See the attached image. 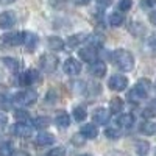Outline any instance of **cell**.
<instances>
[{"instance_id": "ba28073f", "label": "cell", "mask_w": 156, "mask_h": 156, "mask_svg": "<svg viewBox=\"0 0 156 156\" xmlns=\"http://www.w3.org/2000/svg\"><path fill=\"white\" fill-rule=\"evenodd\" d=\"M64 72L67 75H78L81 72V62L76 61L75 58H69L67 61H64Z\"/></svg>"}, {"instance_id": "9a60e30c", "label": "cell", "mask_w": 156, "mask_h": 156, "mask_svg": "<svg viewBox=\"0 0 156 156\" xmlns=\"http://www.w3.org/2000/svg\"><path fill=\"white\" fill-rule=\"evenodd\" d=\"M55 142V136L50 134V133H39L36 136V144L41 145V147H45V145H51Z\"/></svg>"}, {"instance_id": "5b68a950", "label": "cell", "mask_w": 156, "mask_h": 156, "mask_svg": "<svg viewBox=\"0 0 156 156\" xmlns=\"http://www.w3.org/2000/svg\"><path fill=\"white\" fill-rule=\"evenodd\" d=\"M11 131L17 137H30L33 134V126L28 125L27 122H17L14 126H12Z\"/></svg>"}, {"instance_id": "4fadbf2b", "label": "cell", "mask_w": 156, "mask_h": 156, "mask_svg": "<svg viewBox=\"0 0 156 156\" xmlns=\"http://www.w3.org/2000/svg\"><path fill=\"white\" fill-rule=\"evenodd\" d=\"M94 122L97 125H105L108 120H109V111L105 109V108H97L94 111Z\"/></svg>"}, {"instance_id": "7402d4cb", "label": "cell", "mask_w": 156, "mask_h": 156, "mask_svg": "<svg viewBox=\"0 0 156 156\" xmlns=\"http://www.w3.org/2000/svg\"><path fill=\"white\" fill-rule=\"evenodd\" d=\"M145 48L151 56H156V33H153L145 42Z\"/></svg>"}, {"instance_id": "4dcf8cb0", "label": "cell", "mask_w": 156, "mask_h": 156, "mask_svg": "<svg viewBox=\"0 0 156 156\" xmlns=\"http://www.w3.org/2000/svg\"><path fill=\"white\" fill-rule=\"evenodd\" d=\"M14 117L17 119V122H28V112L27 111H23V109H17L14 111Z\"/></svg>"}, {"instance_id": "4316f807", "label": "cell", "mask_w": 156, "mask_h": 156, "mask_svg": "<svg viewBox=\"0 0 156 156\" xmlns=\"http://www.w3.org/2000/svg\"><path fill=\"white\" fill-rule=\"evenodd\" d=\"M83 41H86V37H84V34H73V36H70L69 39H67V44H69V47H76V45H80Z\"/></svg>"}, {"instance_id": "484cf974", "label": "cell", "mask_w": 156, "mask_h": 156, "mask_svg": "<svg viewBox=\"0 0 156 156\" xmlns=\"http://www.w3.org/2000/svg\"><path fill=\"white\" fill-rule=\"evenodd\" d=\"M125 17L122 12H112V14L109 16V23L112 25V27H120V25L123 23Z\"/></svg>"}, {"instance_id": "60d3db41", "label": "cell", "mask_w": 156, "mask_h": 156, "mask_svg": "<svg viewBox=\"0 0 156 156\" xmlns=\"http://www.w3.org/2000/svg\"><path fill=\"white\" fill-rule=\"evenodd\" d=\"M14 156H28V153H25V151H16Z\"/></svg>"}, {"instance_id": "52a82bcc", "label": "cell", "mask_w": 156, "mask_h": 156, "mask_svg": "<svg viewBox=\"0 0 156 156\" xmlns=\"http://www.w3.org/2000/svg\"><path fill=\"white\" fill-rule=\"evenodd\" d=\"M23 37H25V33L16 31V33H6V34H3L2 41L6 45H20V44H23Z\"/></svg>"}, {"instance_id": "2e32d148", "label": "cell", "mask_w": 156, "mask_h": 156, "mask_svg": "<svg viewBox=\"0 0 156 156\" xmlns=\"http://www.w3.org/2000/svg\"><path fill=\"white\" fill-rule=\"evenodd\" d=\"M55 122H56V125L61 126V128H67V126L70 125V117H69V114H67L66 111H58Z\"/></svg>"}, {"instance_id": "74e56055", "label": "cell", "mask_w": 156, "mask_h": 156, "mask_svg": "<svg viewBox=\"0 0 156 156\" xmlns=\"http://www.w3.org/2000/svg\"><path fill=\"white\" fill-rule=\"evenodd\" d=\"M148 19H150V22H151L153 25H156V9H153V11L150 12V16H148Z\"/></svg>"}, {"instance_id": "9c48e42d", "label": "cell", "mask_w": 156, "mask_h": 156, "mask_svg": "<svg viewBox=\"0 0 156 156\" xmlns=\"http://www.w3.org/2000/svg\"><path fill=\"white\" fill-rule=\"evenodd\" d=\"M14 23H16V16L12 14L11 11H5L0 14V28H11V27H14Z\"/></svg>"}, {"instance_id": "d6a6232c", "label": "cell", "mask_w": 156, "mask_h": 156, "mask_svg": "<svg viewBox=\"0 0 156 156\" xmlns=\"http://www.w3.org/2000/svg\"><path fill=\"white\" fill-rule=\"evenodd\" d=\"M133 6V0H119V9L120 11H128Z\"/></svg>"}, {"instance_id": "e575fe53", "label": "cell", "mask_w": 156, "mask_h": 156, "mask_svg": "<svg viewBox=\"0 0 156 156\" xmlns=\"http://www.w3.org/2000/svg\"><path fill=\"white\" fill-rule=\"evenodd\" d=\"M142 115H144L145 119H151V117H154V115H156V112H154L151 108H147V109L142 111Z\"/></svg>"}, {"instance_id": "ac0fdd59", "label": "cell", "mask_w": 156, "mask_h": 156, "mask_svg": "<svg viewBox=\"0 0 156 156\" xmlns=\"http://www.w3.org/2000/svg\"><path fill=\"white\" fill-rule=\"evenodd\" d=\"M117 123H119L122 128H131L133 126V123H134V117H133V114H122L120 117H119V120H117Z\"/></svg>"}, {"instance_id": "ffe728a7", "label": "cell", "mask_w": 156, "mask_h": 156, "mask_svg": "<svg viewBox=\"0 0 156 156\" xmlns=\"http://www.w3.org/2000/svg\"><path fill=\"white\" fill-rule=\"evenodd\" d=\"M12 153H14V147H12L11 142L8 140L0 142V156H12Z\"/></svg>"}, {"instance_id": "cb8c5ba5", "label": "cell", "mask_w": 156, "mask_h": 156, "mask_svg": "<svg viewBox=\"0 0 156 156\" xmlns=\"http://www.w3.org/2000/svg\"><path fill=\"white\" fill-rule=\"evenodd\" d=\"M86 117H87V112H86L84 106H75L73 108V119L76 122H83Z\"/></svg>"}, {"instance_id": "7c38bea8", "label": "cell", "mask_w": 156, "mask_h": 156, "mask_svg": "<svg viewBox=\"0 0 156 156\" xmlns=\"http://www.w3.org/2000/svg\"><path fill=\"white\" fill-rule=\"evenodd\" d=\"M90 73H92L94 76L97 78H101V76H105L106 73V64L103 62V61H92L90 62Z\"/></svg>"}, {"instance_id": "5bb4252c", "label": "cell", "mask_w": 156, "mask_h": 156, "mask_svg": "<svg viewBox=\"0 0 156 156\" xmlns=\"http://www.w3.org/2000/svg\"><path fill=\"white\" fill-rule=\"evenodd\" d=\"M81 136L86 139H95L98 136V129L95 125L89 123V125H83L81 126Z\"/></svg>"}, {"instance_id": "277c9868", "label": "cell", "mask_w": 156, "mask_h": 156, "mask_svg": "<svg viewBox=\"0 0 156 156\" xmlns=\"http://www.w3.org/2000/svg\"><path fill=\"white\" fill-rule=\"evenodd\" d=\"M14 98H16L17 103H20V105L30 106V105H33V103H36L37 92H36L34 89H25V90H22V92H19Z\"/></svg>"}, {"instance_id": "d6986e66", "label": "cell", "mask_w": 156, "mask_h": 156, "mask_svg": "<svg viewBox=\"0 0 156 156\" xmlns=\"http://www.w3.org/2000/svg\"><path fill=\"white\" fill-rule=\"evenodd\" d=\"M2 62L5 64V67L11 72V73H17L19 72V62L14 58H3Z\"/></svg>"}, {"instance_id": "7bdbcfd3", "label": "cell", "mask_w": 156, "mask_h": 156, "mask_svg": "<svg viewBox=\"0 0 156 156\" xmlns=\"http://www.w3.org/2000/svg\"><path fill=\"white\" fill-rule=\"evenodd\" d=\"M154 89H156V83H154Z\"/></svg>"}, {"instance_id": "f35d334b", "label": "cell", "mask_w": 156, "mask_h": 156, "mask_svg": "<svg viewBox=\"0 0 156 156\" xmlns=\"http://www.w3.org/2000/svg\"><path fill=\"white\" fill-rule=\"evenodd\" d=\"M89 2H90V0H75L76 5H87Z\"/></svg>"}, {"instance_id": "8992f818", "label": "cell", "mask_w": 156, "mask_h": 156, "mask_svg": "<svg viewBox=\"0 0 156 156\" xmlns=\"http://www.w3.org/2000/svg\"><path fill=\"white\" fill-rule=\"evenodd\" d=\"M108 86L112 90H125L128 86V80L123 75H112L108 81Z\"/></svg>"}, {"instance_id": "836d02e7", "label": "cell", "mask_w": 156, "mask_h": 156, "mask_svg": "<svg viewBox=\"0 0 156 156\" xmlns=\"http://www.w3.org/2000/svg\"><path fill=\"white\" fill-rule=\"evenodd\" d=\"M47 156H66V151H64V148H61V147H56V148H51L47 153Z\"/></svg>"}, {"instance_id": "8fae6325", "label": "cell", "mask_w": 156, "mask_h": 156, "mask_svg": "<svg viewBox=\"0 0 156 156\" xmlns=\"http://www.w3.org/2000/svg\"><path fill=\"white\" fill-rule=\"evenodd\" d=\"M36 81H41V78H39V73H37L34 69L27 70V72L20 76V83H22L23 86H31V84L36 83Z\"/></svg>"}, {"instance_id": "b9f144b4", "label": "cell", "mask_w": 156, "mask_h": 156, "mask_svg": "<svg viewBox=\"0 0 156 156\" xmlns=\"http://www.w3.org/2000/svg\"><path fill=\"white\" fill-rule=\"evenodd\" d=\"M78 156H90V154H87V153H86V154H78Z\"/></svg>"}, {"instance_id": "1f68e13d", "label": "cell", "mask_w": 156, "mask_h": 156, "mask_svg": "<svg viewBox=\"0 0 156 156\" xmlns=\"http://www.w3.org/2000/svg\"><path fill=\"white\" fill-rule=\"evenodd\" d=\"M120 129L119 128H108L106 131H105V136L109 137V139H119L120 137Z\"/></svg>"}, {"instance_id": "f1b7e54d", "label": "cell", "mask_w": 156, "mask_h": 156, "mask_svg": "<svg viewBox=\"0 0 156 156\" xmlns=\"http://www.w3.org/2000/svg\"><path fill=\"white\" fill-rule=\"evenodd\" d=\"M129 31H131L134 36H140L142 33L145 31V28L142 27V23H137V22H133L131 25H129Z\"/></svg>"}, {"instance_id": "d4e9b609", "label": "cell", "mask_w": 156, "mask_h": 156, "mask_svg": "<svg viewBox=\"0 0 156 156\" xmlns=\"http://www.w3.org/2000/svg\"><path fill=\"white\" fill-rule=\"evenodd\" d=\"M109 108H111L112 112H120V111L123 109V100L119 98V97L111 98V101H109Z\"/></svg>"}, {"instance_id": "8d00e7d4", "label": "cell", "mask_w": 156, "mask_h": 156, "mask_svg": "<svg viewBox=\"0 0 156 156\" xmlns=\"http://www.w3.org/2000/svg\"><path fill=\"white\" fill-rule=\"evenodd\" d=\"M97 3H98L100 6H109V5L112 3V0H97Z\"/></svg>"}, {"instance_id": "7a4b0ae2", "label": "cell", "mask_w": 156, "mask_h": 156, "mask_svg": "<svg viewBox=\"0 0 156 156\" xmlns=\"http://www.w3.org/2000/svg\"><path fill=\"white\" fill-rule=\"evenodd\" d=\"M151 84L148 80H139L136 83V86L128 92V100L129 101H133V103H139L142 101L147 95H148V90H150Z\"/></svg>"}, {"instance_id": "30bf717a", "label": "cell", "mask_w": 156, "mask_h": 156, "mask_svg": "<svg viewBox=\"0 0 156 156\" xmlns=\"http://www.w3.org/2000/svg\"><path fill=\"white\" fill-rule=\"evenodd\" d=\"M78 55H80V58L86 62H92L97 59V48L94 45H90V47H84L81 48L80 51H78Z\"/></svg>"}, {"instance_id": "83f0119b", "label": "cell", "mask_w": 156, "mask_h": 156, "mask_svg": "<svg viewBox=\"0 0 156 156\" xmlns=\"http://www.w3.org/2000/svg\"><path fill=\"white\" fill-rule=\"evenodd\" d=\"M148 150H150V144H148V142L139 140L137 144H136V151H137V154H140V156H145V154L148 153Z\"/></svg>"}, {"instance_id": "d590c367", "label": "cell", "mask_w": 156, "mask_h": 156, "mask_svg": "<svg viewBox=\"0 0 156 156\" xmlns=\"http://www.w3.org/2000/svg\"><path fill=\"white\" fill-rule=\"evenodd\" d=\"M6 123H8V117H6V114H5V112H0V128L6 126Z\"/></svg>"}, {"instance_id": "3957f363", "label": "cell", "mask_w": 156, "mask_h": 156, "mask_svg": "<svg viewBox=\"0 0 156 156\" xmlns=\"http://www.w3.org/2000/svg\"><path fill=\"white\" fill-rule=\"evenodd\" d=\"M39 66H41V69L47 73L55 72L56 67H58V58L55 55H51V53H44L41 58H39Z\"/></svg>"}, {"instance_id": "f546056e", "label": "cell", "mask_w": 156, "mask_h": 156, "mask_svg": "<svg viewBox=\"0 0 156 156\" xmlns=\"http://www.w3.org/2000/svg\"><path fill=\"white\" fill-rule=\"evenodd\" d=\"M34 126L36 128H45L50 125V119L48 117H37V119H34Z\"/></svg>"}, {"instance_id": "ab89813d", "label": "cell", "mask_w": 156, "mask_h": 156, "mask_svg": "<svg viewBox=\"0 0 156 156\" xmlns=\"http://www.w3.org/2000/svg\"><path fill=\"white\" fill-rule=\"evenodd\" d=\"M12 2H14V0H0V3H2V5H9Z\"/></svg>"}, {"instance_id": "44dd1931", "label": "cell", "mask_w": 156, "mask_h": 156, "mask_svg": "<svg viewBox=\"0 0 156 156\" xmlns=\"http://www.w3.org/2000/svg\"><path fill=\"white\" fill-rule=\"evenodd\" d=\"M47 45H48V48H51V50H61V48L64 47V41H62L61 37L51 36V37H48Z\"/></svg>"}, {"instance_id": "e0dca14e", "label": "cell", "mask_w": 156, "mask_h": 156, "mask_svg": "<svg viewBox=\"0 0 156 156\" xmlns=\"http://www.w3.org/2000/svg\"><path fill=\"white\" fill-rule=\"evenodd\" d=\"M23 44H25V47H27L28 51H34V48H36V45H37V37H36V34H33V33H25Z\"/></svg>"}, {"instance_id": "6da1fadb", "label": "cell", "mask_w": 156, "mask_h": 156, "mask_svg": "<svg viewBox=\"0 0 156 156\" xmlns=\"http://www.w3.org/2000/svg\"><path fill=\"white\" fill-rule=\"evenodd\" d=\"M111 58H112V62L123 72H129L134 67V56L128 50H123V48L115 50Z\"/></svg>"}, {"instance_id": "603a6c76", "label": "cell", "mask_w": 156, "mask_h": 156, "mask_svg": "<svg viewBox=\"0 0 156 156\" xmlns=\"http://www.w3.org/2000/svg\"><path fill=\"white\" fill-rule=\"evenodd\" d=\"M140 133L142 134H147V136H151L156 133V123L153 122H144L140 125Z\"/></svg>"}]
</instances>
